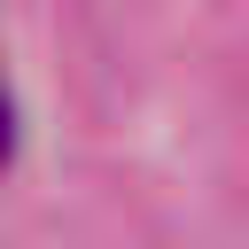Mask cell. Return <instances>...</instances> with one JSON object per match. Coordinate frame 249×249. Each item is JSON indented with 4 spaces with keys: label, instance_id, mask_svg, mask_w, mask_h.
Returning a JSON list of instances; mask_svg holds the SVG:
<instances>
[{
    "label": "cell",
    "instance_id": "cell-1",
    "mask_svg": "<svg viewBox=\"0 0 249 249\" xmlns=\"http://www.w3.org/2000/svg\"><path fill=\"white\" fill-rule=\"evenodd\" d=\"M16 140H23V124H16V93H8V78H0V171L16 163Z\"/></svg>",
    "mask_w": 249,
    "mask_h": 249
}]
</instances>
